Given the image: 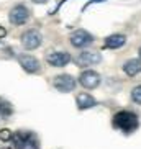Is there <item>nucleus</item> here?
Returning a JSON list of instances; mask_svg holds the SVG:
<instances>
[{
  "instance_id": "nucleus-19",
  "label": "nucleus",
  "mask_w": 141,
  "mask_h": 149,
  "mask_svg": "<svg viewBox=\"0 0 141 149\" xmlns=\"http://www.w3.org/2000/svg\"><path fill=\"white\" fill-rule=\"evenodd\" d=\"M140 57H141V48H140Z\"/></svg>"
},
{
  "instance_id": "nucleus-4",
  "label": "nucleus",
  "mask_w": 141,
  "mask_h": 149,
  "mask_svg": "<svg viewBox=\"0 0 141 149\" xmlns=\"http://www.w3.org/2000/svg\"><path fill=\"white\" fill-rule=\"evenodd\" d=\"M41 41H43V36L38 30H28L22 36V44L27 49H36L41 44Z\"/></svg>"
},
{
  "instance_id": "nucleus-10",
  "label": "nucleus",
  "mask_w": 141,
  "mask_h": 149,
  "mask_svg": "<svg viewBox=\"0 0 141 149\" xmlns=\"http://www.w3.org/2000/svg\"><path fill=\"white\" fill-rule=\"evenodd\" d=\"M70 62V56L67 53H62V51H56V53H51L48 56V64L54 67H64Z\"/></svg>"
},
{
  "instance_id": "nucleus-18",
  "label": "nucleus",
  "mask_w": 141,
  "mask_h": 149,
  "mask_svg": "<svg viewBox=\"0 0 141 149\" xmlns=\"http://www.w3.org/2000/svg\"><path fill=\"white\" fill-rule=\"evenodd\" d=\"M33 2H35V3H46L48 0H33Z\"/></svg>"
},
{
  "instance_id": "nucleus-1",
  "label": "nucleus",
  "mask_w": 141,
  "mask_h": 149,
  "mask_svg": "<svg viewBox=\"0 0 141 149\" xmlns=\"http://www.w3.org/2000/svg\"><path fill=\"white\" fill-rule=\"evenodd\" d=\"M112 125H113V128H117V130H120V131H123V133H131L138 128L140 120H138L136 113L128 111V110H121V111H118L113 116Z\"/></svg>"
},
{
  "instance_id": "nucleus-5",
  "label": "nucleus",
  "mask_w": 141,
  "mask_h": 149,
  "mask_svg": "<svg viewBox=\"0 0 141 149\" xmlns=\"http://www.w3.org/2000/svg\"><path fill=\"white\" fill-rule=\"evenodd\" d=\"M8 18H10V22H12V25H23L30 18V10L25 5H17V7L12 8Z\"/></svg>"
},
{
  "instance_id": "nucleus-3",
  "label": "nucleus",
  "mask_w": 141,
  "mask_h": 149,
  "mask_svg": "<svg viewBox=\"0 0 141 149\" xmlns=\"http://www.w3.org/2000/svg\"><path fill=\"white\" fill-rule=\"evenodd\" d=\"M53 85H54L56 90H59V92H72L75 88V79L69 74L56 75L53 79Z\"/></svg>"
},
{
  "instance_id": "nucleus-14",
  "label": "nucleus",
  "mask_w": 141,
  "mask_h": 149,
  "mask_svg": "<svg viewBox=\"0 0 141 149\" xmlns=\"http://www.w3.org/2000/svg\"><path fill=\"white\" fill-rule=\"evenodd\" d=\"M12 113H13V107L10 105V102L0 98V115L2 116H10Z\"/></svg>"
},
{
  "instance_id": "nucleus-13",
  "label": "nucleus",
  "mask_w": 141,
  "mask_h": 149,
  "mask_svg": "<svg viewBox=\"0 0 141 149\" xmlns=\"http://www.w3.org/2000/svg\"><path fill=\"white\" fill-rule=\"evenodd\" d=\"M123 70H125V74L130 75V77L140 74L141 72V59H130L123 66Z\"/></svg>"
},
{
  "instance_id": "nucleus-15",
  "label": "nucleus",
  "mask_w": 141,
  "mask_h": 149,
  "mask_svg": "<svg viewBox=\"0 0 141 149\" xmlns=\"http://www.w3.org/2000/svg\"><path fill=\"white\" fill-rule=\"evenodd\" d=\"M131 100L138 105H141V85H138L131 90Z\"/></svg>"
},
{
  "instance_id": "nucleus-11",
  "label": "nucleus",
  "mask_w": 141,
  "mask_h": 149,
  "mask_svg": "<svg viewBox=\"0 0 141 149\" xmlns=\"http://www.w3.org/2000/svg\"><path fill=\"white\" fill-rule=\"evenodd\" d=\"M75 100H77L79 110H87V108H92V107L97 105V100L92 95H89V93H79Z\"/></svg>"
},
{
  "instance_id": "nucleus-12",
  "label": "nucleus",
  "mask_w": 141,
  "mask_h": 149,
  "mask_svg": "<svg viewBox=\"0 0 141 149\" xmlns=\"http://www.w3.org/2000/svg\"><path fill=\"white\" fill-rule=\"evenodd\" d=\"M125 43H126V38H125V35H110V36L105 40V48L117 49V48H121Z\"/></svg>"
},
{
  "instance_id": "nucleus-6",
  "label": "nucleus",
  "mask_w": 141,
  "mask_h": 149,
  "mask_svg": "<svg viewBox=\"0 0 141 149\" xmlns=\"http://www.w3.org/2000/svg\"><path fill=\"white\" fill-rule=\"evenodd\" d=\"M94 41V36L85 30H75L72 35H70V43L74 44L75 48H84Z\"/></svg>"
},
{
  "instance_id": "nucleus-8",
  "label": "nucleus",
  "mask_w": 141,
  "mask_h": 149,
  "mask_svg": "<svg viewBox=\"0 0 141 149\" xmlns=\"http://www.w3.org/2000/svg\"><path fill=\"white\" fill-rule=\"evenodd\" d=\"M18 62H20L23 69L27 70V72H30V74H35V72L40 70V62H38V59L30 56V54H20V56H18Z\"/></svg>"
},
{
  "instance_id": "nucleus-2",
  "label": "nucleus",
  "mask_w": 141,
  "mask_h": 149,
  "mask_svg": "<svg viewBox=\"0 0 141 149\" xmlns=\"http://www.w3.org/2000/svg\"><path fill=\"white\" fill-rule=\"evenodd\" d=\"M15 139V149H38V138L31 131H18L13 136Z\"/></svg>"
},
{
  "instance_id": "nucleus-9",
  "label": "nucleus",
  "mask_w": 141,
  "mask_h": 149,
  "mask_svg": "<svg viewBox=\"0 0 141 149\" xmlns=\"http://www.w3.org/2000/svg\"><path fill=\"white\" fill-rule=\"evenodd\" d=\"M102 56L98 53H95V51H84V53H80L79 56H77V59H75V62L79 64V66H94V64H97V62H100Z\"/></svg>"
},
{
  "instance_id": "nucleus-16",
  "label": "nucleus",
  "mask_w": 141,
  "mask_h": 149,
  "mask_svg": "<svg viewBox=\"0 0 141 149\" xmlns=\"http://www.w3.org/2000/svg\"><path fill=\"white\" fill-rule=\"evenodd\" d=\"M0 139H2V141L12 139V133H10L8 130H2V131H0Z\"/></svg>"
},
{
  "instance_id": "nucleus-17",
  "label": "nucleus",
  "mask_w": 141,
  "mask_h": 149,
  "mask_svg": "<svg viewBox=\"0 0 141 149\" xmlns=\"http://www.w3.org/2000/svg\"><path fill=\"white\" fill-rule=\"evenodd\" d=\"M5 35H7V30L0 25V40H2V38H5Z\"/></svg>"
},
{
  "instance_id": "nucleus-7",
  "label": "nucleus",
  "mask_w": 141,
  "mask_h": 149,
  "mask_svg": "<svg viewBox=\"0 0 141 149\" xmlns=\"http://www.w3.org/2000/svg\"><path fill=\"white\" fill-rule=\"evenodd\" d=\"M79 82L85 88H95L100 84V75L95 70H84L79 77Z\"/></svg>"
}]
</instances>
